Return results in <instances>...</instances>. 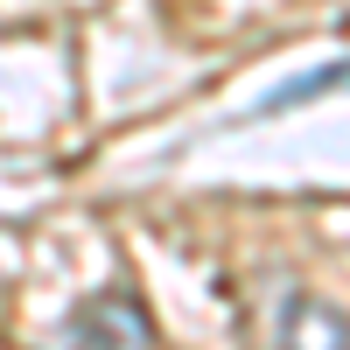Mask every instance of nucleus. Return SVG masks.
<instances>
[{
    "instance_id": "obj_1",
    "label": "nucleus",
    "mask_w": 350,
    "mask_h": 350,
    "mask_svg": "<svg viewBox=\"0 0 350 350\" xmlns=\"http://www.w3.org/2000/svg\"><path fill=\"white\" fill-rule=\"evenodd\" d=\"M56 350H154V315L133 287H98L84 308H70Z\"/></svg>"
},
{
    "instance_id": "obj_2",
    "label": "nucleus",
    "mask_w": 350,
    "mask_h": 350,
    "mask_svg": "<svg viewBox=\"0 0 350 350\" xmlns=\"http://www.w3.org/2000/svg\"><path fill=\"white\" fill-rule=\"evenodd\" d=\"M273 343L280 350H350V323H343V308H329L323 295H287Z\"/></svg>"
},
{
    "instance_id": "obj_3",
    "label": "nucleus",
    "mask_w": 350,
    "mask_h": 350,
    "mask_svg": "<svg viewBox=\"0 0 350 350\" xmlns=\"http://www.w3.org/2000/svg\"><path fill=\"white\" fill-rule=\"evenodd\" d=\"M336 84H350V56H343V64L308 70V77H295V84H280V92H267V98H259V112H287V105H301V98H323V92H336Z\"/></svg>"
}]
</instances>
